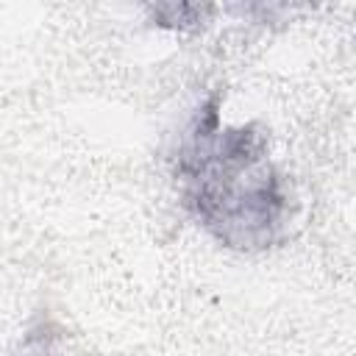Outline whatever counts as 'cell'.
Segmentation results:
<instances>
[{
	"label": "cell",
	"mask_w": 356,
	"mask_h": 356,
	"mask_svg": "<svg viewBox=\"0 0 356 356\" xmlns=\"http://www.w3.org/2000/svg\"><path fill=\"white\" fill-rule=\"evenodd\" d=\"M175 178L184 206L222 245L264 250L284 236L289 192L267 156L256 125H220V95L195 114L178 156Z\"/></svg>",
	"instance_id": "1"
},
{
	"label": "cell",
	"mask_w": 356,
	"mask_h": 356,
	"mask_svg": "<svg viewBox=\"0 0 356 356\" xmlns=\"http://www.w3.org/2000/svg\"><path fill=\"white\" fill-rule=\"evenodd\" d=\"M156 25H164V28H175V31H184V28H197L206 22L209 14H214V6H192V3H181V6H156L150 8Z\"/></svg>",
	"instance_id": "2"
}]
</instances>
